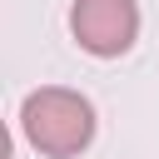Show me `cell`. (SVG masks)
I'll list each match as a JSON object with an SVG mask.
<instances>
[{"label":"cell","mask_w":159,"mask_h":159,"mask_svg":"<svg viewBox=\"0 0 159 159\" xmlns=\"http://www.w3.org/2000/svg\"><path fill=\"white\" fill-rule=\"evenodd\" d=\"M94 129H99V119H94L89 94L70 89V84H40L20 104V134L45 159H75V154H84L94 144Z\"/></svg>","instance_id":"6da1fadb"},{"label":"cell","mask_w":159,"mask_h":159,"mask_svg":"<svg viewBox=\"0 0 159 159\" xmlns=\"http://www.w3.org/2000/svg\"><path fill=\"white\" fill-rule=\"evenodd\" d=\"M70 35L94 60H119L139 40V0H75Z\"/></svg>","instance_id":"7a4b0ae2"}]
</instances>
